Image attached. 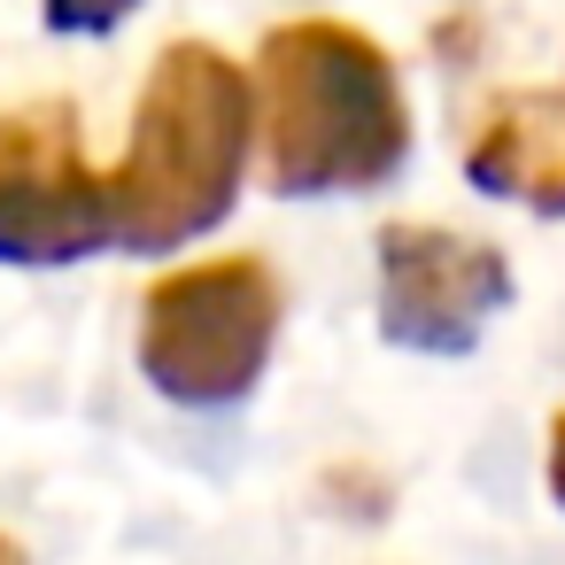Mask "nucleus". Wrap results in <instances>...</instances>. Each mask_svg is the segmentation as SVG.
Listing matches in <instances>:
<instances>
[{"label": "nucleus", "instance_id": "1", "mask_svg": "<svg viewBox=\"0 0 565 565\" xmlns=\"http://www.w3.org/2000/svg\"><path fill=\"white\" fill-rule=\"evenodd\" d=\"M256 125L271 194H364L387 186L411 156V102L395 55L341 24L295 17L256 47Z\"/></svg>", "mask_w": 565, "mask_h": 565}, {"label": "nucleus", "instance_id": "2", "mask_svg": "<svg viewBox=\"0 0 565 565\" xmlns=\"http://www.w3.org/2000/svg\"><path fill=\"white\" fill-rule=\"evenodd\" d=\"M248 148H256V78L210 40H171L140 86L125 163L109 171L117 248L163 256L225 225L248 179Z\"/></svg>", "mask_w": 565, "mask_h": 565}, {"label": "nucleus", "instance_id": "3", "mask_svg": "<svg viewBox=\"0 0 565 565\" xmlns=\"http://www.w3.org/2000/svg\"><path fill=\"white\" fill-rule=\"evenodd\" d=\"M271 341H279V279L264 256H210L163 271L140 302V372L186 411L241 403L264 380Z\"/></svg>", "mask_w": 565, "mask_h": 565}, {"label": "nucleus", "instance_id": "4", "mask_svg": "<svg viewBox=\"0 0 565 565\" xmlns=\"http://www.w3.org/2000/svg\"><path fill=\"white\" fill-rule=\"evenodd\" d=\"M109 179L86 163L71 102H24L0 117V264L55 271L109 248Z\"/></svg>", "mask_w": 565, "mask_h": 565}, {"label": "nucleus", "instance_id": "5", "mask_svg": "<svg viewBox=\"0 0 565 565\" xmlns=\"http://www.w3.org/2000/svg\"><path fill=\"white\" fill-rule=\"evenodd\" d=\"M503 302H511L503 248L449 233V225H387L380 233V333L395 349L465 356Z\"/></svg>", "mask_w": 565, "mask_h": 565}, {"label": "nucleus", "instance_id": "6", "mask_svg": "<svg viewBox=\"0 0 565 565\" xmlns=\"http://www.w3.org/2000/svg\"><path fill=\"white\" fill-rule=\"evenodd\" d=\"M465 179L534 217H565V86H511L465 132Z\"/></svg>", "mask_w": 565, "mask_h": 565}, {"label": "nucleus", "instance_id": "7", "mask_svg": "<svg viewBox=\"0 0 565 565\" xmlns=\"http://www.w3.org/2000/svg\"><path fill=\"white\" fill-rule=\"evenodd\" d=\"M40 17H47V32H63V40H102V32H117L125 17H140V0H40Z\"/></svg>", "mask_w": 565, "mask_h": 565}, {"label": "nucleus", "instance_id": "8", "mask_svg": "<svg viewBox=\"0 0 565 565\" xmlns=\"http://www.w3.org/2000/svg\"><path fill=\"white\" fill-rule=\"evenodd\" d=\"M550 495L565 503V411L550 418Z\"/></svg>", "mask_w": 565, "mask_h": 565}, {"label": "nucleus", "instance_id": "9", "mask_svg": "<svg viewBox=\"0 0 565 565\" xmlns=\"http://www.w3.org/2000/svg\"><path fill=\"white\" fill-rule=\"evenodd\" d=\"M0 565H24V550H17L9 534H0Z\"/></svg>", "mask_w": 565, "mask_h": 565}]
</instances>
